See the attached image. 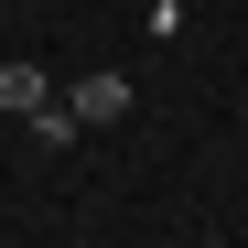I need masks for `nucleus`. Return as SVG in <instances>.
<instances>
[{"label": "nucleus", "mask_w": 248, "mask_h": 248, "mask_svg": "<svg viewBox=\"0 0 248 248\" xmlns=\"http://www.w3.org/2000/svg\"><path fill=\"white\" fill-rule=\"evenodd\" d=\"M65 108L87 119V130H108V119H130V76H87V87H76Z\"/></svg>", "instance_id": "f257e3e1"}, {"label": "nucleus", "mask_w": 248, "mask_h": 248, "mask_svg": "<svg viewBox=\"0 0 248 248\" xmlns=\"http://www.w3.org/2000/svg\"><path fill=\"white\" fill-rule=\"evenodd\" d=\"M44 97H54V87H44V65H0V108H22V119H32Z\"/></svg>", "instance_id": "f03ea898"}, {"label": "nucleus", "mask_w": 248, "mask_h": 248, "mask_svg": "<svg viewBox=\"0 0 248 248\" xmlns=\"http://www.w3.org/2000/svg\"><path fill=\"white\" fill-rule=\"evenodd\" d=\"M22 130H32V140H44V151H65V140H76V130H87V119H76V108H65V97H44V108H32V119H22Z\"/></svg>", "instance_id": "7ed1b4c3"}]
</instances>
